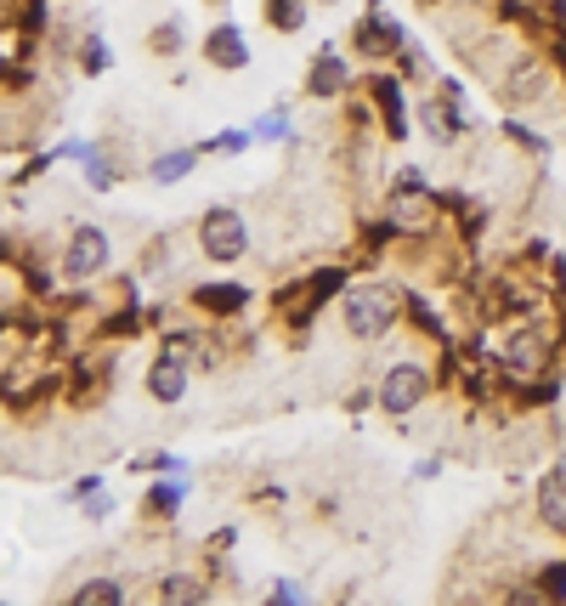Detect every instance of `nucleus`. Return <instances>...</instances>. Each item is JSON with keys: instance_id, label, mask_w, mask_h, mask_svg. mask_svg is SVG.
<instances>
[{"instance_id": "27", "label": "nucleus", "mask_w": 566, "mask_h": 606, "mask_svg": "<svg viewBox=\"0 0 566 606\" xmlns=\"http://www.w3.org/2000/svg\"><path fill=\"white\" fill-rule=\"evenodd\" d=\"M369 7H385V0H369Z\"/></svg>"}, {"instance_id": "4", "label": "nucleus", "mask_w": 566, "mask_h": 606, "mask_svg": "<svg viewBox=\"0 0 566 606\" xmlns=\"http://www.w3.org/2000/svg\"><path fill=\"white\" fill-rule=\"evenodd\" d=\"M425 397H430V368L425 363H391L385 368V380H380V409L385 414L408 420L414 409H425Z\"/></svg>"}, {"instance_id": "2", "label": "nucleus", "mask_w": 566, "mask_h": 606, "mask_svg": "<svg viewBox=\"0 0 566 606\" xmlns=\"http://www.w3.org/2000/svg\"><path fill=\"white\" fill-rule=\"evenodd\" d=\"M198 250H205V261H216V266L244 261V250H250L244 216L232 210V205H210L205 216H198Z\"/></svg>"}, {"instance_id": "11", "label": "nucleus", "mask_w": 566, "mask_h": 606, "mask_svg": "<svg viewBox=\"0 0 566 606\" xmlns=\"http://www.w3.org/2000/svg\"><path fill=\"white\" fill-rule=\"evenodd\" d=\"M193 307H205L210 318H239L250 307V289L244 284H198L193 289Z\"/></svg>"}, {"instance_id": "18", "label": "nucleus", "mask_w": 566, "mask_h": 606, "mask_svg": "<svg viewBox=\"0 0 566 606\" xmlns=\"http://www.w3.org/2000/svg\"><path fill=\"white\" fill-rule=\"evenodd\" d=\"M187 46V28H182V18H164V23H153V35H148V52L153 57H176Z\"/></svg>"}, {"instance_id": "22", "label": "nucleus", "mask_w": 566, "mask_h": 606, "mask_svg": "<svg viewBox=\"0 0 566 606\" xmlns=\"http://www.w3.org/2000/svg\"><path fill=\"white\" fill-rule=\"evenodd\" d=\"M80 69H85V75H103V69H108V46H103V35H96V28L80 41Z\"/></svg>"}, {"instance_id": "21", "label": "nucleus", "mask_w": 566, "mask_h": 606, "mask_svg": "<svg viewBox=\"0 0 566 606\" xmlns=\"http://www.w3.org/2000/svg\"><path fill=\"white\" fill-rule=\"evenodd\" d=\"M250 137H255V142H284V137H289V108H273V114H261Z\"/></svg>"}, {"instance_id": "5", "label": "nucleus", "mask_w": 566, "mask_h": 606, "mask_svg": "<svg viewBox=\"0 0 566 606\" xmlns=\"http://www.w3.org/2000/svg\"><path fill=\"white\" fill-rule=\"evenodd\" d=\"M108 261H114V244H108V232L103 227H74V239H69V255H62V273L69 278H103L108 273Z\"/></svg>"}, {"instance_id": "3", "label": "nucleus", "mask_w": 566, "mask_h": 606, "mask_svg": "<svg viewBox=\"0 0 566 606\" xmlns=\"http://www.w3.org/2000/svg\"><path fill=\"white\" fill-rule=\"evenodd\" d=\"M403 46H408V28L396 23L385 7H369V12L351 23V52H357V57H369V62L403 57Z\"/></svg>"}, {"instance_id": "14", "label": "nucleus", "mask_w": 566, "mask_h": 606, "mask_svg": "<svg viewBox=\"0 0 566 606\" xmlns=\"http://www.w3.org/2000/svg\"><path fill=\"white\" fill-rule=\"evenodd\" d=\"M539 516H544L550 533H566V465L539 482Z\"/></svg>"}, {"instance_id": "12", "label": "nucleus", "mask_w": 566, "mask_h": 606, "mask_svg": "<svg viewBox=\"0 0 566 606\" xmlns=\"http://www.w3.org/2000/svg\"><path fill=\"white\" fill-rule=\"evenodd\" d=\"M419 119H425V130H430V142H442V148H453V137L464 130V119H459V108H453L448 91L430 96V103H419Z\"/></svg>"}, {"instance_id": "24", "label": "nucleus", "mask_w": 566, "mask_h": 606, "mask_svg": "<svg viewBox=\"0 0 566 606\" xmlns=\"http://www.w3.org/2000/svg\"><path fill=\"white\" fill-rule=\"evenodd\" d=\"M159 595H164V601H205V584H193V579H187V572H176V579H171V584H164Z\"/></svg>"}, {"instance_id": "23", "label": "nucleus", "mask_w": 566, "mask_h": 606, "mask_svg": "<svg viewBox=\"0 0 566 606\" xmlns=\"http://www.w3.org/2000/svg\"><path fill=\"white\" fill-rule=\"evenodd\" d=\"M255 137H250V130H221V137H210L205 148H198V153H244Z\"/></svg>"}, {"instance_id": "8", "label": "nucleus", "mask_w": 566, "mask_h": 606, "mask_svg": "<svg viewBox=\"0 0 566 606\" xmlns=\"http://www.w3.org/2000/svg\"><path fill=\"white\" fill-rule=\"evenodd\" d=\"M391 227H396V232H430V227H437V198L425 193V182H419V187L396 182V198H391Z\"/></svg>"}, {"instance_id": "7", "label": "nucleus", "mask_w": 566, "mask_h": 606, "mask_svg": "<svg viewBox=\"0 0 566 606\" xmlns=\"http://www.w3.org/2000/svg\"><path fill=\"white\" fill-rule=\"evenodd\" d=\"M351 85V62L340 46H317L312 69H307V96H317V103H328V96H340Z\"/></svg>"}, {"instance_id": "9", "label": "nucleus", "mask_w": 566, "mask_h": 606, "mask_svg": "<svg viewBox=\"0 0 566 606\" xmlns=\"http://www.w3.org/2000/svg\"><path fill=\"white\" fill-rule=\"evenodd\" d=\"M205 62L221 75H239L250 69V41H244V28L239 23H216L210 35H205Z\"/></svg>"}, {"instance_id": "19", "label": "nucleus", "mask_w": 566, "mask_h": 606, "mask_svg": "<svg viewBox=\"0 0 566 606\" xmlns=\"http://www.w3.org/2000/svg\"><path fill=\"white\" fill-rule=\"evenodd\" d=\"M125 601V584L119 579H91L74 590V606H119Z\"/></svg>"}, {"instance_id": "10", "label": "nucleus", "mask_w": 566, "mask_h": 606, "mask_svg": "<svg viewBox=\"0 0 566 606\" xmlns=\"http://www.w3.org/2000/svg\"><path fill=\"white\" fill-rule=\"evenodd\" d=\"M148 397L164 402V409H176V402L187 397V357L159 352V357L148 363Z\"/></svg>"}, {"instance_id": "16", "label": "nucleus", "mask_w": 566, "mask_h": 606, "mask_svg": "<svg viewBox=\"0 0 566 606\" xmlns=\"http://www.w3.org/2000/svg\"><path fill=\"white\" fill-rule=\"evenodd\" d=\"M193 164H198V148H182V153H159V159L148 164V176H153L159 187H176L182 176H193Z\"/></svg>"}, {"instance_id": "13", "label": "nucleus", "mask_w": 566, "mask_h": 606, "mask_svg": "<svg viewBox=\"0 0 566 606\" xmlns=\"http://www.w3.org/2000/svg\"><path fill=\"white\" fill-rule=\"evenodd\" d=\"M182 499H187V488H182L176 477H159V482L142 493V516H148V522H171V516H182Z\"/></svg>"}, {"instance_id": "26", "label": "nucleus", "mask_w": 566, "mask_h": 606, "mask_svg": "<svg viewBox=\"0 0 566 606\" xmlns=\"http://www.w3.org/2000/svg\"><path fill=\"white\" fill-rule=\"evenodd\" d=\"M323 7H340V0H323Z\"/></svg>"}, {"instance_id": "15", "label": "nucleus", "mask_w": 566, "mask_h": 606, "mask_svg": "<svg viewBox=\"0 0 566 606\" xmlns=\"http://www.w3.org/2000/svg\"><path fill=\"white\" fill-rule=\"evenodd\" d=\"M261 18L278 28V35H301L307 28V0H261Z\"/></svg>"}, {"instance_id": "17", "label": "nucleus", "mask_w": 566, "mask_h": 606, "mask_svg": "<svg viewBox=\"0 0 566 606\" xmlns=\"http://www.w3.org/2000/svg\"><path fill=\"white\" fill-rule=\"evenodd\" d=\"M544 85H550V75L539 69V62H521V69L510 75V85H505V96L510 103H532V96H544Z\"/></svg>"}, {"instance_id": "6", "label": "nucleus", "mask_w": 566, "mask_h": 606, "mask_svg": "<svg viewBox=\"0 0 566 606\" xmlns=\"http://www.w3.org/2000/svg\"><path fill=\"white\" fill-rule=\"evenodd\" d=\"M362 91H369V103L380 108V125H385V137L391 142H403L408 137V96H403V80L374 69L369 80H362Z\"/></svg>"}, {"instance_id": "1", "label": "nucleus", "mask_w": 566, "mask_h": 606, "mask_svg": "<svg viewBox=\"0 0 566 606\" xmlns=\"http://www.w3.org/2000/svg\"><path fill=\"white\" fill-rule=\"evenodd\" d=\"M403 307L408 300L385 284H346L340 289V323H346L351 341H380V334H391Z\"/></svg>"}, {"instance_id": "20", "label": "nucleus", "mask_w": 566, "mask_h": 606, "mask_svg": "<svg viewBox=\"0 0 566 606\" xmlns=\"http://www.w3.org/2000/svg\"><path fill=\"white\" fill-rule=\"evenodd\" d=\"M148 318L137 312V307H125V312H114V318H103L96 323V341H119V334H137Z\"/></svg>"}, {"instance_id": "25", "label": "nucleus", "mask_w": 566, "mask_h": 606, "mask_svg": "<svg viewBox=\"0 0 566 606\" xmlns=\"http://www.w3.org/2000/svg\"><path fill=\"white\" fill-rule=\"evenodd\" d=\"M544 595H566V567H544Z\"/></svg>"}]
</instances>
